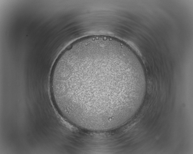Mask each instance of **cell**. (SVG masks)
I'll list each match as a JSON object with an SVG mask.
<instances>
[{"label": "cell", "instance_id": "obj_1", "mask_svg": "<svg viewBox=\"0 0 193 154\" xmlns=\"http://www.w3.org/2000/svg\"><path fill=\"white\" fill-rule=\"evenodd\" d=\"M53 98L74 126L109 127L130 112L146 80L140 61L117 42L104 39L72 46L55 61L50 76Z\"/></svg>", "mask_w": 193, "mask_h": 154}]
</instances>
